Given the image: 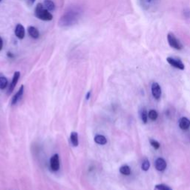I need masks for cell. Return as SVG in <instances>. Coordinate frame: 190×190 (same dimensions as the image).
Wrapping results in <instances>:
<instances>
[{
	"label": "cell",
	"instance_id": "8",
	"mask_svg": "<svg viewBox=\"0 0 190 190\" xmlns=\"http://www.w3.org/2000/svg\"><path fill=\"white\" fill-rule=\"evenodd\" d=\"M15 34L18 37L19 39H23L25 37V31L24 27L21 24H18L16 26L15 28Z\"/></svg>",
	"mask_w": 190,
	"mask_h": 190
},
{
	"label": "cell",
	"instance_id": "22",
	"mask_svg": "<svg viewBox=\"0 0 190 190\" xmlns=\"http://www.w3.org/2000/svg\"><path fill=\"white\" fill-rule=\"evenodd\" d=\"M150 144L155 149H158L159 148L161 147V144L155 140H150Z\"/></svg>",
	"mask_w": 190,
	"mask_h": 190
},
{
	"label": "cell",
	"instance_id": "20",
	"mask_svg": "<svg viewBox=\"0 0 190 190\" xmlns=\"http://www.w3.org/2000/svg\"><path fill=\"white\" fill-rule=\"evenodd\" d=\"M149 168H150L149 161V160H147V159H145L143 161V162L142 163L141 169H142V170L145 171V172H147L148 170L149 169Z\"/></svg>",
	"mask_w": 190,
	"mask_h": 190
},
{
	"label": "cell",
	"instance_id": "26",
	"mask_svg": "<svg viewBox=\"0 0 190 190\" xmlns=\"http://www.w3.org/2000/svg\"><path fill=\"white\" fill-rule=\"evenodd\" d=\"M35 1H36V0H30V2H31V4H33V2H35Z\"/></svg>",
	"mask_w": 190,
	"mask_h": 190
},
{
	"label": "cell",
	"instance_id": "13",
	"mask_svg": "<svg viewBox=\"0 0 190 190\" xmlns=\"http://www.w3.org/2000/svg\"><path fill=\"white\" fill-rule=\"evenodd\" d=\"M43 5L48 11H52L55 9V5L51 0H45Z\"/></svg>",
	"mask_w": 190,
	"mask_h": 190
},
{
	"label": "cell",
	"instance_id": "5",
	"mask_svg": "<svg viewBox=\"0 0 190 190\" xmlns=\"http://www.w3.org/2000/svg\"><path fill=\"white\" fill-rule=\"evenodd\" d=\"M50 166L53 171H57L59 169V155L55 154L53 155L50 160Z\"/></svg>",
	"mask_w": 190,
	"mask_h": 190
},
{
	"label": "cell",
	"instance_id": "16",
	"mask_svg": "<svg viewBox=\"0 0 190 190\" xmlns=\"http://www.w3.org/2000/svg\"><path fill=\"white\" fill-rule=\"evenodd\" d=\"M148 117H149V118L150 120L155 121V120H156L157 119L158 114H157V112L155 111V110H154V109H151V110H150V111H149Z\"/></svg>",
	"mask_w": 190,
	"mask_h": 190
},
{
	"label": "cell",
	"instance_id": "1",
	"mask_svg": "<svg viewBox=\"0 0 190 190\" xmlns=\"http://www.w3.org/2000/svg\"><path fill=\"white\" fill-rule=\"evenodd\" d=\"M35 16L39 19L45 21H50L53 19L51 13L48 10L45 9L44 5L42 3H39L36 7Z\"/></svg>",
	"mask_w": 190,
	"mask_h": 190
},
{
	"label": "cell",
	"instance_id": "18",
	"mask_svg": "<svg viewBox=\"0 0 190 190\" xmlns=\"http://www.w3.org/2000/svg\"><path fill=\"white\" fill-rule=\"evenodd\" d=\"M140 117H141V120H142V122L143 123L146 124V123H147L148 114L147 111H146V109H142L141 113H140Z\"/></svg>",
	"mask_w": 190,
	"mask_h": 190
},
{
	"label": "cell",
	"instance_id": "11",
	"mask_svg": "<svg viewBox=\"0 0 190 190\" xmlns=\"http://www.w3.org/2000/svg\"><path fill=\"white\" fill-rule=\"evenodd\" d=\"M28 32L29 33V35L31 37H33V38H34V39H37L39 36V33L37 28H36L33 26H29L28 27Z\"/></svg>",
	"mask_w": 190,
	"mask_h": 190
},
{
	"label": "cell",
	"instance_id": "19",
	"mask_svg": "<svg viewBox=\"0 0 190 190\" xmlns=\"http://www.w3.org/2000/svg\"><path fill=\"white\" fill-rule=\"evenodd\" d=\"M155 190H172L170 187L166 184H157L155 186Z\"/></svg>",
	"mask_w": 190,
	"mask_h": 190
},
{
	"label": "cell",
	"instance_id": "9",
	"mask_svg": "<svg viewBox=\"0 0 190 190\" xmlns=\"http://www.w3.org/2000/svg\"><path fill=\"white\" fill-rule=\"evenodd\" d=\"M23 92H24V86L22 85V86L19 88V91L16 93L14 96H13V99H12V105H16L19 102V100H20L21 98H22V95H23Z\"/></svg>",
	"mask_w": 190,
	"mask_h": 190
},
{
	"label": "cell",
	"instance_id": "24",
	"mask_svg": "<svg viewBox=\"0 0 190 190\" xmlns=\"http://www.w3.org/2000/svg\"><path fill=\"white\" fill-rule=\"evenodd\" d=\"M7 57H8L13 58V55L12 54H11V52H8V53H7Z\"/></svg>",
	"mask_w": 190,
	"mask_h": 190
},
{
	"label": "cell",
	"instance_id": "27",
	"mask_svg": "<svg viewBox=\"0 0 190 190\" xmlns=\"http://www.w3.org/2000/svg\"><path fill=\"white\" fill-rule=\"evenodd\" d=\"M1 1H2V0H0V2H1Z\"/></svg>",
	"mask_w": 190,
	"mask_h": 190
},
{
	"label": "cell",
	"instance_id": "2",
	"mask_svg": "<svg viewBox=\"0 0 190 190\" xmlns=\"http://www.w3.org/2000/svg\"><path fill=\"white\" fill-rule=\"evenodd\" d=\"M167 40L169 45L172 48H175L176 50H181L183 48V45L181 44L179 39H177V37L172 33H169L167 35Z\"/></svg>",
	"mask_w": 190,
	"mask_h": 190
},
{
	"label": "cell",
	"instance_id": "4",
	"mask_svg": "<svg viewBox=\"0 0 190 190\" xmlns=\"http://www.w3.org/2000/svg\"><path fill=\"white\" fill-rule=\"evenodd\" d=\"M151 94L154 98L159 100L161 96V88L157 83H153L151 85Z\"/></svg>",
	"mask_w": 190,
	"mask_h": 190
},
{
	"label": "cell",
	"instance_id": "21",
	"mask_svg": "<svg viewBox=\"0 0 190 190\" xmlns=\"http://www.w3.org/2000/svg\"><path fill=\"white\" fill-rule=\"evenodd\" d=\"M140 1L143 7H145V8H149L153 0H140Z\"/></svg>",
	"mask_w": 190,
	"mask_h": 190
},
{
	"label": "cell",
	"instance_id": "17",
	"mask_svg": "<svg viewBox=\"0 0 190 190\" xmlns=\"http://www.w3.org/2000/svg\"><path fill=\"white\" fill-rule=\"evenodd\" d=\"M7 85V79L5 77H0V89H5Z\"/></svg>",
	"mask_w": 190,
	"mask_h": 190
},
{
	"label": "cell",
	"instance_id": "3",
	"mask_svg": "<svg viewBox=\"0 0 190 190\" xmlns=\"http://www.w3.org/2000/svg\"><path fill=\"white\" fill-rule=\"evenodd\" d=\"M166 61L168 62L169 64H170L172 66L175 67V68L180 69V70H183L185 68L184 64L182 63L181 59H176L174 57H167Z\"/></svg>",
	"mask_w": 190,
	"mask_h": 190
},
{
	"label": "cell",
	"instance_id": "7",
	"mask_svg": "<svg viewBox=\"0 0 190 190\" xmlns=\"http://www.w3.org/2000/svg\"><path fill=\"white\" fill-rule=\"evenodd\" d=\"M19 77H20V73L19 71H16L13 74V79H12V82H11V85L9 86V89H8V91H7V94H10L12 93V91L14 89L15 86L17 85V83H18V80L19 79Z\"/></svg>",
	"mask_w": 190,
	"mask_h": 190
},
{
	"label": "cell",
	"instance_id": "6",
	"mask_svg": "<svg viewBox=\"0 0 190 190\" xmlns=\"http://www.w3.org/2000/svg\"><path fill=\"white\" fill-rule=\"evenodd\" d=\"M155 168L157 171L159 172H163L166 169L167 166V163H166V161L162 157H159L155 161Z\"/></svg>",
	"mask_w": 190,
	"mask_h": 190
},
{
	"label": "cell",
	"instance_id": "14",
	"mask_svg": "<svg viewBox=\"0 0 190 190\" xmlns=\"http://www.w3.org/2000/svg\"><path fill=\"white\" fill-rule=\"evenodd\" d=\"M71 142L72 145L75 147L79 145V140H78V135L77 132H72L71 134Z\"/></svg>",
	"mask_w": 190,
	"mask_h": 190
},
{
	"label": "cell",
	"instance_id": "15",
	"mask_svg": "<svg viewBox=\"0 0 190 190\" xmlns=\"http://www.w3.org/2000/svg\"><path fill=\"white\" fill-rule=\"evenodd\" d=\"M120 172L123 175H129L131 174V168L127 165H124L120 168Z\"/></svg>",
	"mask_w": 190,
	"mask_h": 190
},
{
	"label": "cell",
	"instance_id": "25",
	"mask_svg": "<svg viewBox=\"0 0 190 190\" xmlns=\"http://www.w3.org/2000/svg\"><path fill=\"white\" fill-rule=\"evenodd\" d=\"M90 95H91V92H90V91H89V92H88V94H87V95H86V100H89V97H90Z\"/></svg>",
	"mask_w": 190,
	"mask_h": 190
},
{
	"label": "cell",
	"instance_id": "10",
	"mask_svg": "<svg viewBox=\"0 0 190 190\" xmlns=\"http://www.w3.org/2000/svg\"><path fill=\"white\" fill-rule=\"evenodd\" d=\"M179 127L182 130H187L190 127V120L187 117H183L179 120Z\"/></svg>",
	"mask_w": 190,
	"mask_h": 190
},
{
	"label": "cell",
	"instance_id": "12",
	"mask_svg": "<svg viewBox=\"0 0 190 190\" xmlns=\"http://www.w3.org/2000/svg\"><path fill=\"white\" fill-rule=\"evenodd\" d=\"M94 141L95 143L100 145H105L107 143V140L105 138V137L101 135H97L94 137Z\"/></svg>",
	"mask_w": 190,
	"mask_h": 190
},
{
	"label": "cell",
	"instance_id": "23",
	"mask_svg": "<svg viewBox=\"0 0 190 190\" xmlns=\"http://www.w3.org/2000/svg\"><path fill=\"white\" fill-rule=\"evenodd\" d=\"M2 46H3V41H2V39L0 37V51L2 49Z\"/></svg>",
	"mask_w": 190,
	"mask_h": 190
}]
</instances>
